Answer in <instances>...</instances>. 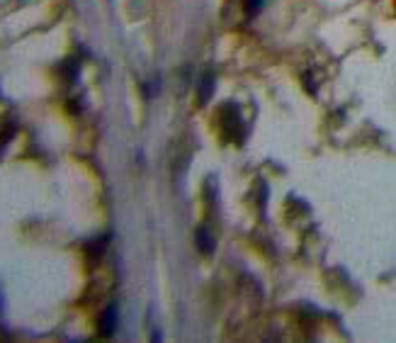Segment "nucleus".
Wrapping results in <instances>:
<instances>
[{"mask_svg":"<svg viewBox=\"0 0 396 343\" xmlns=\"http://www.w3.org/2000/svg\"><path fill=\"white\" fill-rule=\"evenodd\" d=\"M221 124H224V134L226 139L241 137L243 127H241V117H238V107L236 105H224L221 107Z\"/></svg>","mask_w":396,"mask_h":343,"instance_id":"1","label":"nucleus"},{"mask_svg":"<svg viewBox=\"0 0 396 343\" xmlns=\"http://www.w3.org/2000/svg\"><path fill=\"white\" fill-rule=\"evenodd\" d=\"M214 88H217V76H214V71L207 69L202 76H200V81H197V95H200V102L207 105L212 95H214Z\"/></svg>","mask_w":396,"mask_h":343,"instance_id":"2","label":"nucleus"},{"mask_svg":"<svg viewBox=\"0 0 396 343\" xmlns=\"http://www.w3.org/2000/svg\"><path fill=\"white\" fill-rule=\"evenodd\" d=\"M97 331H100V336H105V338L117 331V304L105 307V312L97 319Z\"/></svg>","mask_w":396,"mask_h":343,"instance_id":"3","label":"nucleus"},{"mask_svg":"<svg viewBox=\"0 0 396 343\" xmlns=\"http://www.w3.org/2000/svg\"><path fill=\"white\" fill-rule=\"evenodd\" d=\"M194 244L200 248V253H205V256H209V253L214 251L217 241H214V234H212V229H209L207 224L197 226V232H194Z\"/></svg>","mask_w":396,"mask_h":343,"instance_id":"4","label":"nucleus"},{"mask_svg":"<svg viewBox=\"0 0 396 343\" xmlns=\"http://www.w3.org/2000/svg\"><path fill=\"white\" fill-rule=\"evenodd\" d=\"M105 244H107V239H100V241H90V244H88V246H85V251H88V256H90V258H93V261H100V258H102V251H105Z\"/></svg>","mask_w":396,"mask_h":343,"instance_id":"5","label":"nucleus"},{"mask_svg":"<svg viewBox=\"0 0 396 343\" xmlns=\"http://www.w3.org/2000/svg\"><path fill=\"white\" fill-rule=\"evenodd\" d=\"M61 71H63V76H66V81L73 83L78 78V64L76 61H66V64H61Z\"/></svg>","mask_w":396,"mask_h":343,"instance_id":"6","label":"nucleus"},{"mask_svg":"<svg viewBox=\"0 0 396 343\" xmlns=\"http://www.w3.org/2000/svg\"><path fill=\"white\" fill-rule=\"evenodd\" d=\"M265 5V0H246V13L248 15H258Z\"/></svg>","mask_w":396,"mask_h":343,"instance_id":"7","label":"nucleus"}]
</instances>
